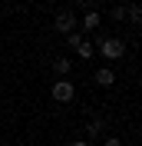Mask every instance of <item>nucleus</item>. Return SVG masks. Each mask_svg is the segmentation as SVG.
<instances>
[{
	"label": "nucleus",
	"instance_id": "ddd939ff",
	"mask_svg": "<svg viewBox=\"0 0 142 146\" xmlns=\"http://www.w3.org/2000/svg\"><path fill=\"white\" fill-rule=\"evenodd\" d=\"M70 146H89V143H86V139H76V143H70Z\"/></svg>",
	"mask_w": 142,
	"mask_h": 146
},
{
	"label": "nucleus",
	"instance_id": "423d86ee",
	"mask_svg": "<svg viewBox=\"0 0 142 146\" xmlns=\"http://www.w3.org/2000/svg\"><path fill=\"white\" fill-rule=\"evenodd\" d=\"M93 80H96L99 86H112V83H116V73L109 70V66H99V70H96V76H93Z\"/></svg>",
	"mask_w": 142,
	"mask_h": 146
},
{
	"label": "nucleus",
	"instance_id": "2eb2a0df",
	"mask_svg": "<svg viewBox=\"0 0 142 146\" xmlns=\"http://www.w3.org/2000/svg\"><path fill=\"white\" fill-rule=\"evenodd\" d=\"M109 3H116V7H119V3H126V0H109Z\"/></svg>",
	"mask_w": 142,
	"mask_h": 146
},
{
	"label": "nucleus",
	"instance_id": "f03ea898",
	"mask_svg": "<svg viewBox=\"0 0 142 146\" xmlns=\"http://www.w3.org/2000/svg\"><path fill=\"white\" fill-rule=\"evenodd\" d=\"M53 27H56V33H73V30L80 27V20H76V13L73 10H56V17H53Z\"/></svg>",
	"mask_w": 142,
	"mask_h": 146
},
{
	"label": "nucleus",
	"instance_id": "4468645a",
	"mask_svg": "<svg viewBox=\"0 0 142 146\" xmlns=\"http://www.w3.org/2000/svg\"><path fill=\"white\" fill-rule=\"evenodd\" d=\"M76 3H80V7H89V3H93V0H76Z\"/></svg>",
	"mask_w": 142,
	"mask_h": 146
},
{
	"label": "nucleus",
	"instance_id": "1a4fd4ad",
	"mask_svg": "<svg viewBox=\"0 0 142 146\" xmlns=\"http://www.w3.org/2000/svg\"><path fill=\"white\" fill-rule=\"evenodd\" d=\"M126 17L132 20V23H139V20H142V7H139V3H129V7H126Z\"/></svg>",
	"mask_w": 142,
	"mask_h": 146
},
{
	"label": "nucleus",
	"instance_id": "9d476101",
	"mask_svg": "<svg viewBox=\"0 0 142 146\" xmlns=\"http://www.w3.org/2000/svg\"><path fill=\"white\" fill-rule=\"evenodd\" d=\"M66 40H70V46H73V50H76V46H80L83 40H86V36H83L80 30H73V33H66Z\"/></svg>",
	"mask_w": 142,
	"mask_h": 146
},
{
	"label": "nucleus",
	"instance_id": "7ed1b4c3",
	"mask_svg": "<svg viewBox=\"0 0 142 146\" xmlns=\"http://www.w3.org/2000/svg\"><path fill=\"white\" fill-rule=\"evenodd\" d=\"M50 93H53V100H56V103H70L73 96H76V86H73L70 80H56Z\"/></svg>",
	"mask_w": 142,
	"mask_h": 146
},
{
	"label": "nucleus",
	"instance_id": "f257e3e1",
	"mask_svg": "<svg viewBox=\"0 0 142 146\" xmlns=\"http://www.w3.org/2000/svg\"><path fill=\"white\" fill-rule=\"evenodd\" d=\"M99 53L106 56L109 63H112V60H122V53H126V40H122V36H106V40H99Z\"/></svg>",
	"mask_w": 142,
	"mask_h": 146
},
{
	"label": "nucleus",
	"instance_id": "9b49d317",
	"mask_svg": "<svg viewBox=\"0 0 142 146\" xmlns=\"http://www.w3.org/2000/svg\"><path fill=\"white\" fill-rule=\"evenodd\" d=\"M112 20H122L126 17V3H119V7H112V13H109Z\"/></svg>",
	"mask_w": 142,
	"mask_h": 146
},
{
	"label": "nucleus",
	"instance_id": "f8f14e48",
	"mask_svg": "<svg viewBox=\"0 0 142 146\" xmlns=\"http://www.w3.org/2000/svg\"><path fill=\"white\" fill-rule=\"evenodd\" d=\"M103 146H122V139H119V136H106V139H103Z\"/></svg>",
	"mask_w": 142,
	"mask_h": 146
},
{
	"label": "nucleus",
	"instance_id": "0eeeda50",
	"mask_svg": "<svg viewBox=\"0 0 142 146\" xmlns=\"http://www.w3.org/2000/svg\"><path fill=\"white\" fill-rule=\"evenodd\" d=\"M76 53H80V60H93V56H96V43H93V40H83V43L76 46Z\"/></svg>",
	"mask_w": 142,
	"mask_h": 146
},
{
	"label": "nucleus",
	"instance_id": "39448f33",
	"mask_svg": "<svg viewBox=\"0 0 142 146\" xmlns=\"http://www.w3.org/2000/svg\"><path fill=\"white\" fill-rule=\"evenodd\" d=\"M53 70L60 73V80H70V70H73L70 56H56V60H53Z\"/></svg>",
	"mask_w": 142,
	"mask_h": 146
},
{
	"label": "nucleus",
	"instance_id": "6e6552de",
	"mask_svg": "<svg viewBox=\"0 0 142 146\" xmlns=\"http://www.w3.org/2000/svg\"><path fill=\"white\" fill-rule=\"evenodd\" d=\"M103 129H106V123H103V119H89L86 133H89V136H103Z\"/></svg>",
	"mask_w": 142,
	"mask_h": 146
},
{
	"label": "nucleus",
	"instance_id": "20e7f679",
	"mask_svg": "<svg viewBox=\"0 0 142 146\" xmlns=\"http://www.w3.org/2000/svg\"><path fill=\"white\" fill-rule=\"evenodd\" d=\"M99 23H103V13L99 10H86L83 13V33H96Z\"/></svg>",
	"mask_w": 142,
	"mask_h": 146
}]
</instances>
